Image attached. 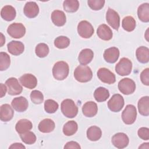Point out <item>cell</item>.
<instances>
[{"label": "cell", "instance_id": "9", "mask_svg": "<svg viewBox=\"0 0 149 149\" xmlns=\"http://www.w3.org/2000/svg\"><path fill=\"white\" fill-rule=\"evenodd\" d=\"M125 104L123 97L119 94H113L108 102V107L112 111L118 112L123 107Z\"/></svg>", "mask_w": 149, "mask_h": 149}, {"label": "cell", "instance_id": "4", "mask_svg": "<svg viewBox=\"0 0 149 149\" xmlns=\"http://www.w3.org/2000/svg\"><path fill=\"white\" fill-rule=\"evenodd\" d=\"M132 69V62L127 58H122L115 66V71L120 76H127L130 74Z\"/></svg>", "mask_w": 149, "mask_h": 149}, {"label": "cell", "instance_id": "41", "mask_svg": "<svg viewBox=\"0 0 149 149\" xmlns=\"http://www.w3.org/2000/svg\"><path fill=\"white\" fill-rule=\"evenodd\" d=\"M89 7L94 10L101 9L105 4L104 0H88L87 1Z\"/></svg>", "mask_w": 149, "mask_h": 149}, {"label": "cell", "instance_id": "11", "mask_svg": "<svg viewBox=\"0 0 149 149\" xmlns=\"http://www.w3.org/2000/svg\"><path fill=\"white\" fill-rule=\"evenodd\" d=\"M97 76L102 82L108 84H113L116 81L114 73L105 68H101L98 69Z\"/></svg>", "mask_w": 149, "mask_h": 149}, {"label": "cell", "instance_id": "10", "mask_svg": "<svg viewBox=\"0 0 149 149\" xmlns=\"http://www.w3.org/2000/svg\"><path fill=\"white\" fill-rule=\"evenodd\" d=\"M5 85L8 88V93L10 95L20 94L23 90V87L15 77H10L6 80Z\"/></svg>", "mask_w": 149, "mask_h": 149}, {"label": "cell", "instance_id": "16", "mask_svg": "<svg viewBox=\"0 0 149 149\" xmlns=\"http://www.w3.org/2000/svg\"><path fill=\"white\" fill-rule=\"evenodd\" d=\"M104 58L106 62L113 63L116 62L119 56V50L118 48L112 47L107 48L104 52Z\"/></svg>", "mask_w": 149, "mask_h": 149}, {"label": "cell", "instance_id": "21", "mask_svg": "<svg viewBox=\"0 0 149 149\" xmlns=\"http://www.w3.org/2000/svg\"><path fill=\"white\" fill-rule=\"evenodd\" d=\"M14 111L10 105L8 104H3L0 107V119L1 121L8 122L13 116Z\"/></svg>", "mask_w": 149, "mask_h": 149}, {"label": "cell", "instance_id": "24", "mask_svg": "<svg viewBox=\"0 0 149 149\" xmlns=\"http://www.w3.org/2000/svg\"><path fill=\"white\" fill-rule=\"evenodd\" d=\"M32 127L33 124L31 122L26 119H22L19 120L15 126V129L19 134L30 131Z\"/></svg>", "mask_w": 149, "mask_h": 149}, {"label": "cell", "instance_id": "33", "mask_svg": "<svg viewBox=\"0 0 149 149\" xmlns=\"http://www.w3.org/2000/svg\"><path fill=\"white\" fill-rule=\"evenodd\" d=\"M122 26L125 30L129 32L132 31L134 30L136 26V20L131 16H126L122 20Z\"/></svg>", "mask_w": 149, "mask_h": 149}, {"label": "cell", "instance_id": "34", "mask_svg": "<svg viewBox=\"0 0 149 149\" xmlns=\"http://www.w3.org/2000/svg\"><path fill=\"white\" fill-rule=\"evenodd\" d=\"M63 6L67 12H75L79 8V2L77 0H65L63 1Z\"/></svg>", "mask_w": 149, "mask_h": 149}, {"label": "cell", "instance_id": "22", "mask_svg": "<svg viewBox=\"0 0 149 149\" xmlns=\"http://www.w3.org/2000/svg\"><path fill=\"white\" fill-rule=\"evenodd\" d=\"M51 17L52 23L56 26H63L66 22V15L62 10H54L51 13Z\"/></svg>", "mask_w": 149, "mask_h": 149}, {"label": "cell", "instance_id": "2", "mask_svg": "<svg viewBox=\"0 0 149 149\" xmlns=\"http://www.w3.org/2000/svg\"><path fill=\"white\" fill-rule=\"evenodd\" d=\"M69 72L68 64L65 61H58L56 62L52 68V74L54 77L58 80L65 79Z\"/></svg>", "mask_w": 149, "mask_h": 149}, {"label": "cell", "instance_id": "12", "mask_svg": "<svg viewBox=\"0 0 149 149\" xmlns=\"http://www.w3.org/2000/svg\"><path fill=\"white\" fill-rule=\"evenodd\" d=\"M111 141L115 147L118 148H124L129 144V139L125 133H117L112 136Z\"/></svg>", "mask_w": 149, "mask_h": 149}, {"label": "cell", "instance_id": "3", "mask_svg": "<svg viewBox=\"0 0 149 149\" xmlns=\"http://www.w3.org/2000/svg\"><path fill=\"white\" fill-rule=\"evenodd\" d=\"M61 111L64 116L69 118L75 117L78 113V108L71 99H65L61 102Z\"/></svg>", "mask_w": 149, "mask_h": 149}, {"label": "cell", "instance_id": "26", "mask_svg": "<svg viewBox=\"0 0 149 149\" xmlns=\"http://www.w3.org/2000/svg\"><path fill=\"white\" fill-rule=\"evenodd\" d=\"M16 15V10L11 5H5L1 9V16L5 20L12 21L15 18Z\"/></svg>", "mask_w": 149, "mask_h": 149}, {"label": "cell", "instance_id": "25", "mask_svg": "<svg viewBox=\"0 0 149 149\" xmlns=\"http://www.w3.org/2000/svg\"><path fill=\"white\" fill-rule=\"evenodd\" d=\"M55 127V122L51 119L47 118L42 120L38 124V128L40 132L44 133L52 132Z\"/></svg>", "mask_w": 149, "mask_h": 149}, {"label": "cell", "instance_id": "39", "mask_svg": "<svg viewBox=\"0 0 149 149\" xmlns=\"http://www.w3.org/2000/svg\"><path fill=\"white\" fill-rule=\"evenodd\" d=\"M20 137L22 141L27 144H34L37 139L35 134L31 131H28L24 133L20 134Z\"/></svg>", "mask_w": 149, "mask_h": 149}, {"label": "cell", "instance_id": "13", "mask_svg": "<svg viewBox=\"0 0 149 149\" xmlns=\"http://www.w3.org/2000/svg\"><path fill=\"white\" fill-rule=\"evenodd\" d=\"M107 23L113 29L118 30L120 26V17L119 14L113 9L108 8L106 13Z\"/></svg>", "mask_w": 149, "mask_h": 149}, {"label": "cell", "instance_id": "18", "mask_svg": "<svg viewBox=\"0 0 149 149\" xmlns=\"http://www.w3.org/2000/svg\"><path fill=\"white\" fill-rule=\"evenodd\" d=\"M98 112V107L94 101L86 102L82 107V112L83 115L88 118L94 116Z\"/></svg>", "mask_w": 149, "mask_h": 149}, {"label": "cell", "instance_id": "23", "mask_svg": "<svg viewBox=\"0 0 149 149\" xmlns=\"http://www.w3.org/2000/svg\"><path fill=\"white\" fill-rule=\"evenodd\" d=\"M93 57V51L89 48H85L80 51L78 56V60L81 65H86L91 62Z\"/></svg>", "mask_w": 149, "mask_h": 149}, {"label": "cell", "instance_id": "43", "mask_svg": "<svg viewBox=\"0 0 149 149\" xmlns=\"http://www.w3.org/2000/svg\"><path fill=\"white\" fill-rule=\"evenodd\" d=\"M140 79L143 84L146 86L149 85V69H144L140 74Z\"/></svg>", "mask_w": 149, "mask_h": 149}, {"label": "cell", "instance_id": "35", "mask_svg": "<svg viewBox=\"0 0 149 149\" xmlns=\"http://www.w3.org/2000/svg\"><path fill=\"white\" fill-rule=\"evenodd\" d=\"M10 58L9 55L5 52H0V70H6L10 66Z\"/></svg>", "mask_w": 149, "mask_h": 149}, {"label": "cell", "instance_id": "31", "mask_svg": "<svg viewBox=\"0 0 149 149\" xmlns=\"http://www.w3.org/2000/svg\"><path fill=\"white\" fill-rule=\"evenodd\" d=\"M94 97L97 102H104L109 97V92L108 89L99 87L94 91Z\"/></svg>", "mask_w": 149, "mask_h": 149}, {"label": "cell", "instance_id": "8", "mask_svg": "<svg viewBox=\"0 0 149 149\" xmlns=\"http://www.w3.org/2000/svg\"><path fill=\"white\" fill-rule=\"evenodd\" d=\"M7 32L12 38H20L24 36L26 28L21 23H13L8 26Z\"/></svg>", "mask_w": 149, "mask_h": 149}, {"label": "cell", "instance_id": "27", "mask_svg": "<svg viewBox=\"0 0 149 149\" xmlns=\"http://www.w3.org/2000/svg\"><path fill=\"white\" fill-rule=\"evenodd\" d=\"M139 19L143 22H149V3H144L140 5L137 9Z\"/></svg>", "mask_w": 149, "mask_h": 149}, {"label": "cell", "instance_id": "44", "mask_svg": "<svg viewBox=\"0 0 149 149\" xmlns=\"http://www.w3.org/2000/svg\"><path fill=\"white\" fill-rule=\"evenodd\" d=\"M64 148H76V149H80L81 147L80 146L79 144L74 141H70L68 142L65 146H64Z\"/></svg>", "mask_w": 149, "mask_h": 149}, {"label": "cell", "instance_id": "20", "mask_svg": "<svg viewBox=\"0 0 149 149\" xmlns=\"http://www.w3.org/2000/svg\"><path fill=\"white\" fill-rule=\"evenodd\" d=\"M97 34L100 39L104 41L110 40L113 36L112 30L105 24H102L99 26L97 30Z\"/></svg>", "mask_w": 149, "mask_h": 149}, {"label": "cell", "instance_id": "46", "mask_svg": "<svg viewBox=\"0 0 149 149\" xmlns=\"http://www.w3.org/2000/svg\"><path fill=\"white\" fill-rule=\"evenodd\" d=\"M0 88H1V95H0V97L2 98L6 94V90H7L6 86L3 84V83H1L0 84Z\"/></svg>", "mask_w": 149, "mask_h": 149}, {"label": "cell", "instance_id": "37", "mask_svg": "<svg viewBox=\"0 0 149 149\" xmlns=\"http://www.w3.org/2000/svg\"><path fill=\"white\" fill-rule=\"evenodd\" d=\"M49 49L48 46L45 43H40L37 45L35 52L39 58H44L48 55Z\"/></svg>", "mask_w": 149, "mask_h": 149}, {"label": "cell", "instance_id": "40", "mask_svg": "<svg viewBox=\"0 0 149 149\" xmlns=\"http://www.w3.org/2000/svg\"><path fill=\"white\" fill-rule=\"evenodd\" d=\"M31 101L35 104H40L44 101L42 93L38 90H33L30 94Z\"/></svg>", "mask_w": 149, "mask_h": 149}, {"label": "cell", "instance_id": "19", "mask_svg": "<svg viewBox=\"0 0 149 149\" xmlns=\"http://www.w3.org/2000/svg\"><path fill=\"white\" fill-rule=\"evenodd\" d=\"M8 50L9 53L13 55H19L24 50V45L19 41H11L7 45Z\"/></svg>", "mask_w": 149, "mask_h": 149}, {"label": "cell", "instance_id": "30", "mask_svg": "<svg viewBox=\"0 0 149 149\" xmlns=\"http://www.w3.org/2000/svg\"><path fill=\"white\" fill-rule=\"evenodd\" d=\"M101 136L102 131L101 129L98 126H90L87 130V137L90 141H97L101 137Z\"/></svg>", "mask_w": 149, "mask_h": 149}, {"label": "cell", "instance_id": "47", "mask_svg": "<svg viewBox=\"0 0 149 149\" xmlns=\"http://www.w3.org/2000/svg\"><path fill=\"white\" fill-rule=\"evenodd\" d=\"M1 47H2L4 43L5 42V38L4 37L3 34L1 33Z\"/></svg>", "mask_w": 149, "mask_h": 149}, {"label": "cell", "instance_id": "42", "mask_svg": "<svg viewBox=\"0 0 149 149\" xmlns=\"http://www.w3.org/2000/svg\"><path fill=\"white\" fill-rule=\"evenodd\" d=\"M139 137L144 140H148L149 139V129L146 127H140L137 132Z\"/></svg>", "mask_w": 149, "mask_h": 149}, {"label": "cell", "instance_id": "38", "mask_svg": "<svg viewBox=\"0 0 149 149\" xmlns=\"http://www.w3.org/2000/svg\"><path fill=\"white\" fill-rule=\"evenodd\" d=\"M58 104L53 100L48 99L44 102V109L48 113H55L58 110Z\"/></svg>", "mask_w": 149, "mask_h": 149}, {"label": "cell", "instance_id": "17", "mask_svg": "<svg viewBox=\"0 0 149 149\" xmlns=\"http://www.w3.org/2000/svg\"><path fill=\"white\" fill-rule=\"evenodd\" d=\"M24 14L29 18L36 17L39 13V7L35 2H27L23 9Z\"/></svg>", "mask_w": 149, "mask_h": 149}, {"label": "cell", "instance_id": "14", "mask_svg": "<svg viewBox=\"0 0 149 149\" xmlns=\"http://www.w3.org/2000/svg\"><path fill=\"white\" fill-rule=\"evenodd\" d=\"M21 84L29 89L34 88L37 85V79L35 76L30 73H26L19 78Z\"/></svg>", "mask_w": 149, "mask_h": 149}, {"label": "cell", "instance_id": "45", "mask_svg": "<svg viewBox=\"0 0 149 149\" xmlns=\"http://www.w3.org/2000/svg\"><path fill=\"white\" fill-rule=\"evenodd\" d=\"M9 148H16V149H25L26 147L24 146H23L22 143H13L9 147Z\"/></svg>", "mask_w": 149, "mask_h": 149}, {"label": "cell", "instance_id": "36", "mask_svg": "<svg viewBox=\"0 0 149 149\" xmlns=\"http://www.w3.org/2000/svg\"><path fill=\"white\" fill-rule=\"evenodd\" d=\"M70 44V40L66 36H61L56 37L54 40L55 46L59 49L67 48Z\"/></svg>", "mask_w": 149, "mask_h": 149}, {"label": "cell", "instance_id": "32", "mask_svg": "<svg viewBox=\"0 0 149 149\" xmlns=\"http://www.w3.org/2000/svg\"><path fill=\"white\" fill-rule=\"evenodd\" d=\"M78 129L77 123L74 120L67 122L63 127V133L67 136H72L76 133Z\"/></svg>", "mask_w": 149, "mask_h": 149}, {"label": "cell", "instance_id": "7", "mask_svg": "<svg viewBox=\"0 0 149 149\" xmlns=\"http://www.w3.org/2000/svg\"><path fill=\"white\" fill-rule=\"evenodd\" d=\"M77 32L83 38H89L94 34V30L91 24L87 20H82L78 24Z\"/></svg>", "mask_w": 149, "mask_h": 149}, {"label": "cell", "instance_id": "29", "mask_svg": "<svg viewBox=\"0 0 149 149\" xmlns=\"http://www.w3.org/2000/svg\"><path fill=\"white\" fill-rule=\"evenodd\" d=\"M136 55L139 62L147 63L149 61V49L146 47H140L136 49Z\"/></svg>", "mask_w": 149, "mask_h": 149}, {"label": "cell", "instance_id": "28", "mask_svg": "<svg viewBox=\"0 0 149 149\" xmlns=\"http://www.w3.org/2000/svg\"><path fill=\"white\" fill-rule=\"evenodd\" d=\"M138 109L139 113L143 116L149 115V97L144 96L141 97L138 102Z\"/></svg>", "mask_w": 149, "mask_h": 149}, {"label": "cell", "instance_id": "6", "mask_svg": "<svg viewBox=\"0 0 149 149\" xmlns=\"http://www.w3.org/2000/svg\"><path fill=\"white\" fill-rule=\"evenodd\" d=\"M136 83L131 79L124 78L118 83L119 90L123 94L129 95L134 93L136 90Z\"/></svg>", "mask_w": 149, "mask_h": 149}, {"label": "cell", "instance_id": "1", "mask_svg": "<svg viewBox=\"0 0 149 149\" xmlns=\"http://www.w3.org/2000/svg\"><path fill=\"white\" fill-rule=\"evenodd\" d=\"M75 79L80 83H86L91 80L93 72L90 67L86 65H79L74 71Z\"/></svg>", "mask_w": 149, "mask_h": 149}, {"label": "cell", "instance_id": "5", "mask_svg": "<svg viewBox=\"0 0 149 149\" xmlns=\"http://www.w3.org/2000/svg\"><path fill=\"white\" fill-rule=\"evenodd\" d=\"M137 118V109L135 106L132 104L127 105L122 113L123 122L126 125L133 124Z\"/></svg>", "mask_w": 149, "mask_h": 149}, {"label": "cell", "instance_id": "15", "mask_svg": "<svg viewBox=\"0 0 149 149\" xmlns=\"http://www.w3.org/2000/svg\"><path fill=\"white\" fill-rule=\"evenodd\" d=\"M11 105L13 108L17 112H23L27 110L29 106V102L25 97L20 96L14 98L12 101Z\"/></svg>", "mask_w": 149, "mask_h": 149}]
</instances>
